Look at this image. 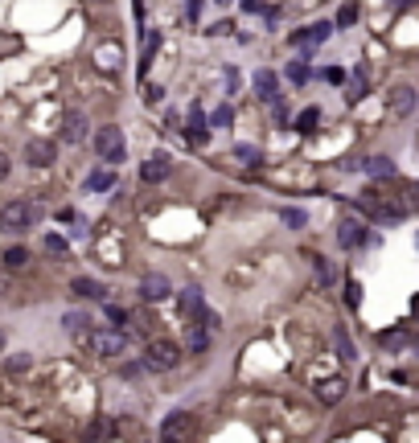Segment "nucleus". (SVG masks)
I'll use <instances>...</instances> for the list:
<instances>
[{
    "label": "nucleus",
    "instance_id": "obj_1",
    "mask_svg": "<svg viewBox=\"0 0 419 443\" xmlns=\"http://www.w3.org/2000/svg\"><path fill=\"white\" fill-rule=\"evenodd\" d=\"M95 152H99V161H107V164H119L123 161V131L116 128V123H107V128H99L95 131Z\"/></svg>",
    "mask_w": 419,
    "mask_h": 443
},
{
    "label": "nucleus",
    "instance_id": "obj_2",
    "mask_svg": "<svg viewBox=\"0 0 419 443\" xmlns=\"http://www.w3.org/2000/svg\"><path fill=\"white\" fill-rule=\"evenodd\" d=\"M144 365H148V370H177V365H181V349L173 341H165V337H161V341H148Z\"/></svg>",
    "mask_w": 419,
    "mask_h": 443
},
{
    "label": "nucleus",
    "instance_id": "obj_3",
    "mask_svg": "<svg viewBox=\"0 0 419 443\" xmlns=\"http://www.w3.org/2000/svg\"><path fill=\"white\" fill-rule=\"evenodd\" d=\"M29 226H34V210H29L25 201H9V205L0 210V230H4V234H25Z\"/></svg>",
    "mask_w": 419,
    "mask_h": 443
},
{
    "label": "nucleus",
    "instance_id": "obj_4",
    "mask_svg": "<svg viewBox=\"0 0 419 443\" xmlns=\"http://www.w3.org/2000/svg\"><path fill=\"white\" fill-rule=\"evenodd\" d=\"M86 345H91L99 357H119V353H123V332H111V328H95V332L86 337Z\"/></svg>",
    "mask_w": 419,
    "mask_h": 443
},
{
    "label": "nucleus",
    "instance_id": "obj_5",
    "mask_svg": "<svg viewBox=\"0 0 419 443\" xmlns=\"http://www.w3.org/2000/svg\"><path fill=\"white\" fill-rule=\"evenodd\" d=\"M181 304H185L189 325H210V312H206V300H201L198 287H185V292H181Z\"/></svg>",
    "mask_w": 419,
    "mask_h": 443
},
{
    "label": "nucleus",
    "instance_id": "obj_6",
    "mask_svg": "<svg viewBox=\"0 0 419 443\" xmlns=\"http://www.w3.org/2000/svg\"><path fill=\"white\" fill-rule=\"evenodd\" d=\"M161 435H165V439H189V435H193V414H185V410L168 414L165 427H161Z\"/></svg>",
    "mask_w": 419,
    "mask_h": 443
},
{
    "label": "nucleus",
    "instance_id": "obj_7",
    "mask_svg": "<svg viewBox=\"0 0 419 443\" xmlns=\"http://www.w3.org/2000/svg\"><path fill=\"white\" fill-rule=\"evenodd\" d=\"M25 161H29V164H41V168H46V164L58 161V148H54L50 140H29V144H25Z\"/></svg>",
    "mask_w": 419,
    "mask_h": 443
},
{
    "label": "nucleus",
    "instance_id": "obj_8",
    "mask_svg": "<svg viewBox=\"0 0 419 443\" xmlns=\"http://www.w3.org/2000/svg\"><path fill=\"white\" fill-rule=\"evenodd\" d=\"M386 103H390V115H399V119H407V115L415 111V91H411V86H395Z\"/></svg>",
    "mask_w": 419,
    "mask_h": 443
},
{
    "label": "nucleus",
    "instance_id": "obj_9",
    "mask_svg": "<svg viewBox=\"0 0 419 443\" xmlns=\"http://www.w3.org/2000/svg\"><path fill=\"white\" fill-rule=\"evenodd\" d=\"M337 243L345 246V250L362 246V243H366V226H362L358 218H345V222H341V230H337Z\"/></svg>",
    "mask_w": 419,
    "mask_h": 443
},
{
    "label": "nucleus",
    "instance_id": "obj_10",
    "mask_svg": "<svg viewBox=\"0 0 419 443\" xmlns=\"http://www.w3.org/2000/svg\"><path fill=\"white\" fill-rule=\"evenodd\" d=\"M329 33H333V25L329 21H317V25H308L304 33H292V46H320Z\"/></svg>",
    "mask_w": 419,
    "mask_h": 443
},
{
    "label": "nucleus",
    "instance_id": "obj_11",
    "mask_svg": "<svg viewBox=\"0 0 419 443\" xmlns=\"http://www.w3.org/2000/svg\"><path fill=\"white\" fill-rule=\"evenodd\" d=\"M62 140H66V144H83L86 140V119L79 111H70L66 119H62Z\"/></svg>",
    "mask_w": 419,
    "mask_h": 443
},
{
    "label": "nucleus",
    "instance_id": "obj_12",
    "mask_svg": "<svg viewBox=\"0 0 419 443\" xmlns=\"http://www.w3.org/2000/svg\"><path fill=\"white\" fill-rule=\"evenodd\" d=\"M140 177L148 180V185H152V180H165L168 177V156H165V152H152L148 161H144V168H140Z\"/></svg>",
    "mask_w": 419,
    "mask_h": 443
},
{
    "label": "nucleus",
    "instance_id": "obj_13",
    "mask_svg": "<svg viewBox=\"0 0 419 443\" xmlns=\"http://www.w3.org/2000/svg\"><path fill=\"white\" fill-rule=\"evenodd\" d=\"M140 295H144V300H165L168 295V275H156V271L144 275L140 279Z\"/></svg>",
    "mask_w": 419,
    "mask_h": 443
},
{
    "label": "nucleus",
    "instance_id": "obj_14",
    "mask_svg": "<svg viewBox=\"0 0 419 443\" xmlns=\"http://www.w3.org/2000/svg\"><path fill=\"white\" fill-rule=\"evenodd\" d=\"M341 394H345V382H341V377H329V382H320V386H317V398L325 402V407L341 402Z\"/></svg>",
    "mask_w": 419,
    "mask_h": 443
},
{
    "label": "nucleus",
    "instance_id": "obj_15",
    "mask_svg": "<svg viewBox=\"0 0 419 443\" xmlns=\"http://www.w3.org/2000/svg\"><path fill=\"white\" fill-rule=\"evenodd\" d=\"M116 185V173L111 168H95L91 177H86V193H103V189H111Z\"/></svg>",
    "mask_w": 419,
    "mask_h": 443
},
{
    "label": "nucleus",
    "instance_id": "obj_16",
    "mask_svg": "<svg viewBox=\"0 0 419 443\" xmlns=\"http://www.w3.org/2000/svg\"><path fill=\"white\" fill-rule=\"evenodd\" d=\"M70 292L83 295V300H103V283H99V279H74V283H70Z\"/></svg>",
    "mask_w": 419,
    "mask_h": 443
},
{
    "label": "nucleus",
    "instance_id": "obj_17",
    "mask_svg": "<svg viewBox=\"0 0 419 443\" xmlns=\"http://www.w3.org/2000/svg\"><path fill=\"white\" fill-rule=\"evenodd\" d=\"M362 168H366L374 180H383V177H395V164L386 161V156H370V161H362Z\"/></svg>",
    "mask_w": 419,
    "mask_h": 443
},
{
    "label": "nucleus",
    "instance_id": "obj_18",
    "mask_svg": "<svg viewBox=\"0 0 419 443\" xmlns=\"http://www.w3.org/2000/svg\"><path fill=\"white\" fill-rule=\"evenodd\" d=\"M276 86H280V82H276V74H271V70H259V74H255V91H259V98H276Z\"/></svg>",
    "mask_w": 419,
    "mask_h": 443
},
{
    "label": "nucleus",
    "instance_id": "obj_19",
    "mask_svg": "<svg viewBox=\"0 0 419 443\" xmlns=\"http://www.w3.org/2000/svg\"><path fill=\"white\" fill-rule=\"evenodd\" d=\"M25 263H29V250H25V246H9V250H4V267H9V271H25Z\"/></svg>",
    "mask_w": 419,
    "mask_h": 443
},
{
    "label": "nucleus",
    "instance_id": "obj_20",
    "mask_svg": "<svg viewBox=\"0 0 419 443\" xmlns=\"http://www.w3.org/2000/svg\"><path fill=\"white\" fill-rule=\"evenodd\" d=\"M317 123H320V111H317V107H308V111L296 115V128H301V131H317Z\"/></svg>",
    "mask_w": 419,
    "mask_h": 443
},
{
    "label": "nucleus",
    "instance_id": "obj_21",
    "mask_svg": "<svg viewBox=\"0 0 419 443\" xmlns=\"http://www.w3.org/2000/svg\"><path fill=\"white\" fill-rule=\"evenodd\" d=\"M29 365H34V357L29 353H17V357H9V374L21 377V374H29Z\"/></svg>",
    "mask_w": 419,
    "mask_h": 443
},
{
    "label": "nucleus",
    "instance_id": "obj_22",
    "mask_svg": "<svg viewBox=\"0 0 419 443\" xmlns=\"http://www.w3.org/2000/svg\"><path fill=\"white\" fill-rule=\"evenodd\" d=\"M231 123H235V111H231V107H226V103H222L218 111L210 115V128H231Z\"/></svg>",
    "mask_w": 419,
    "mask_h": 443
},
{
    "label": "nucleus",
    "instance_id": "obj_23",
    "mask_svg": "<svg viewBox=\"0 0 419 443\" xmlns=\"http://www.w3.org/2000/svg\"><path fill=\"white\" fill-rule=\"evenodd\" d=\"M189 136H193V140H206V119H201L198 107L189 111Z\"/></svg>",
    "mask_w": 419,
    "mask_h": 443
},
{
    "label": "nucleus",
    "instance_id": "obj_24",
    "mask_svg": "<svg viewBox=\"0 0 419 443\" xmlns=\"http://www.w3.org/2000/svg\"><path fill=\"white\" fill-rule=\"evenodd\" d=\"M358 21V4H341V13H337V25L345 29V25H353Z\"/></svg>",
    "mask_w": 419,
    "mask_h": 443
},
{
    "label": "nucleus",
    "instance_id": "obj_25",
    "mask_svg": "<svg viewBox=\"0 0 419 443\" xmlns=\"http://www.w3.org/2000/svg\"><path fill=\"white\" fill-rule=\"evenodd\" d=\"M66 328H70V332H83L86 316H83V312H66Z\"/></svg>",
    "mask_w": 419,
    "mask_h": 443
},
{
    "label": "nucleus",
    "instance_id": "obj_26",
    "mask_svg": "<svg viewBox=\"0 0 419 443\" xmlns=\"http://www.w3.org/2000/svg\"><path fill=\"white\" fill-rule=\"evenodd\" d=\"M317 279H320V283H325V287H329V283H333V267H329V263H325V259H317Z\"/></svg>",
    "mask_w": 419,
    "mask_h": 443
},
{
    "label": "nucleus",
    "instance_id": "obj_27",
    "mask_svg": "<svg viewBox=\"0 0 419 443\" xmlns=\"http://www.w3.org/2000/svg\"><path fill=\"white\" fill-rule=\"evenodd\" d=\"M46 250H50V255H66V238L50 234V238H46Z\"/></svg>",
    "mask_w": 419,
    "mask_h": 443
},
{
    "label": "nucleus",
    "instance_id": "obj_28",
    "mask_svg": "<svg viewBox=\"0 0 419 443\" xmlns=\"http://www.w3.org/2000/svg\"><path fill=\"white\" fill-rule=\"evenodd\" d=\"M345 304H350V308H358V304H362V287H358L353 279H350V287H345Z\"/></svg>",
    "mask_w": 419,
    "mask_h": 443
},
{
    "label": "nucleus",
    "instance_id": "obj_29",
    "mask_svg": "<svg viewBox=\"0 0 419 443\" xmlns=\"http://www.w3.org/2000/svg\"><path fill=\"white\" fill-rule=\"evenodd\" d=\"M362 95H366V78H353L350 82V95H345V98H350V103H358Z\"/></svg>",
    "mask_w": 419,
    "mask_h": 443
},
{
    "label": "nucleus",
    "instance_id": "obj_30",
    "mask_svg": "<svg viewBox=\"0 0 419 443\" xmlns=\"http://www.w3.org/2000/svg\"><path fill=\"white\" fill-rule=\"evenodd\" d=\"M337 349H341V357H353V345L345 337V328H337Z\"/></svg>",
    "mask_w": 419,
    "mask_h": 443
},
{
    "label": "nucleus",
    "instance_id": "obj_31",
    "mask_svg": "<svg viewBox=\"0 0 419 443\" xmlns=\"http://www.w3.org/2000/svg\"><path fill=\"white\" fill-rule=\"evenodd\" d=\"M235 156H238V161H259V148H251V144H238V148H235Z\"/></svg>",
    "mask_w": 419,
    "mask_h": 443
},
{
    "label": "nucleus",
    "instance_id": "obj_32",
    "mask_svg": "<svg viewBox=\"0 0 419 443\" xmlns=\"http://www.w3.org/2000/svg\"><path fill=\"white\" fill-rule=\"evenodd\" d=\"M288 74H292V82H304V78H308V66H304V62H292V70H288Z\"/></svg>",
    "mask_w": 419,
    "mask_h": 443
},
{
    "label": "nucleus",
    "instance_id": "obj_33",
    "mask_svg": "<svg viewBox=\"0 0 419 443\" xmlns=\"http://www.w3.org/2000/svg\"><path fill=\"white\" fill-rule=\"evenodd\" d=\"M284 222L288 226H304V210H284Z\"/></svg>",
    "mask_w": 419,
    "mask_h": 443
},
{
    "label": "nucleus",
    "instance_id": "obj_34",
    "mask_svg": "<svg viewBox=\"0 0 419 443\" xmlns=\"http://www.w3.org/2000/svg\"><path fill=\"white\" fill-rule=\"evenodd\" d=\"M107 320H116V325H123V320H128V312H123V308H116V304H107Z\"/></svg>",
    "mask_w": 419,
    "mask_h": 443
},
{
    "label": "nucleus",
    "instance_id": "obj_35",
    "mask_svg": "<svg viewBox=\"0 0 419 443\" xmlns=\"http://www.w3.org/2000/svg\"><path fill=\"white\" fill-rule=\"evenodd\" d=\"M325 78L337 86V82H345V70H341V66H329V70H325Z\"/></svg>",
    "mask_w": 419,
    "mask_h": 443
},
{
    "label": "nucleus",
    "instance_id": "obj_36",
    "mask_svg": "<svg viewBox=\"0 0 419 443\" xmlns=\"http://www.w3.org/2000/svg\"><path fill=\"white\" fill-rule=\"evenodd\" d=\"M9 177V156H4V152H0V180Z\"/></svg>",
    "mask_w": 419,
    "mask_h": 443
},
{
    "label": "nucleus",
    "instance_id": "obj_37",
    "mask_svg": "<svg viewBox=\"0 0 419 443\" xmlns=\"http://www.w3.org/2000/svg\"><path fill=\"white\" fill-rule=\"evenodd\" d=\"M243 9H247V13H255V9H259V0H243Z\"/></svg>",
    "mask_w": 419,
    "mask_h": 443
},
{
    "label": "nucleus",
    "instance_id": "obj_38",
    "mask_svg": "<svg viewBox=\"0 0 419 443\" xmlns=\"http://www.w3.org/2000/svg\"><path fill=\"white\" fill-rule=\"evenodd\" d=\"M0 353H4V332H0Z\"/></svg>",
    "mask_w": 419,
    "mask_h": 443
},
{
    "label": "nucleus",
    "instance_id": "obj_39",
    "mask_svg": "<svg viewBox=\"0 0 419 443\" xmlns=\"http://www.w3.org/2000/svg\"><path fill=\"white\" fill-rule=\"evenodd\" d=\"M0 292H4V275H0Z\"/></svg>",
    "mask_w": 419,
    "mask_h": 443
}]
</instances>
